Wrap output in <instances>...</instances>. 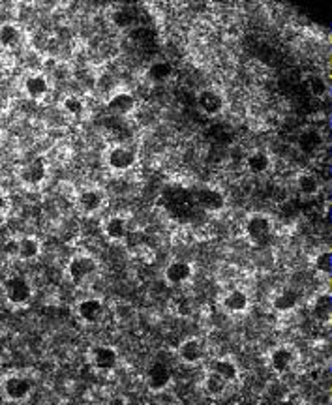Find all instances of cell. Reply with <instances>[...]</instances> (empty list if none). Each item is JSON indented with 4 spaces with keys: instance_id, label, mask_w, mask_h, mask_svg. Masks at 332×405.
I'll use <instances>...</instances> for the list:
<instances>
[{
    "instance_id": "1",
    "label": "cell",
    "mask_w": 332,
    "mask_h": 405,
    "mask_svg": "<svg viewBox=\"0 0 332 405\" xmlns=\"http://www.w3.org/2000/svg\"><path fill=\"white\" fill-rule=\"evenodd\" d=\"M34 383L32 379L21 374H8L0 379V392L4 396V400L11 404H21L31 398Z\"/></svg>"
},
{
    "instance_id": "2",
    "label": "cell",
    "mask_w": 332,
    "mask_h": 405,
    "mask_svg": "<svg viewBox=\"0 0 332 405\" xmlns=\"http://www.w3.org/2000/svg\"><path fill=\"white\" fill-rule=\"evenodd\" d=\"M98 269H100V263H98V259L94 255H90V253H75V255L70 257L66 272H68V278L75 285H83L89 279L94 278Z\"/></svg>"
},
{
    "instance_id": "3",
    "label": "cell",
    "mask_w": 332,
    "mask_h": 405,
    "mask_svg": "<svg viewBox=\"0 0 332 405\" xmlns=\"http://www.w3.org/2000/svg\"><path fill=\"white\" fill-rule=\"evenodd\" d=\"M4 252L8 257L19 259V261H32L40 257L42 253V243L32 235H25L19 238H10L4 244Z\"/></svg>"
},
{
    "instance_id": "4",
    "label": "cell",
    "mask_w": 332,
    "mask_h": 405,
    "mask_svg": "<svg viewBox=\"0 0 332 405\" xmlns=\"http://www.w3.org/2000/svg\"><path fill=\"white\" fill-rule=\"evenodd\" d=\"M275 233V221L269 214H252L244 223V235L252 244H265Z\"/></svg>"
},
{
    "instance_id": "5",
    "label": "cell",
    "mask_w": 332,
    "mask_h": 405,
    "mask_svg": "<svg viewBox=\"0 0 332 405\" xmlns=\"http://www.w3.org/2000/svg\"><path fill=\"white\" fill-rule=\"evenodd\" d=\"M48 162L43 158H32L28 160L27 163H23L19 171H17V179L19 182L28 188H38V186H42L48 179Z\"/></svg>"
},
{
    "instance_id": "6",
    "label": "cell",
    "mask_w": 332,
    "mask_h": 405,
    "mask_svg": "<svg viewBox=\"0 0 332 405\" xmlns=\"http://www.w3.org/2000/svg\"><path fill=\"white\" fill-rule=\"evenodd\" d=\"M32 284L23 276H11L4 282V296L11 306H25L32 299Z\"/></svg>"
},
{
    "instance_id": "7",
    "label": "cell",
    "mask_w": 332,
    "mask_h": 405,
    "mask_svg": "<svg viewBox=\"0 0 332 405\" xmlns=\"http://www.w3.org/2000/svg\"><path fill=\"white\" fill-rule=\"evenodd\" d=\"M135 162H138V156H135V152H133L132 148L124 147V145H113V147L107 148L106 152L107 167L116 171V173L130 171V169L135 165Z\"/></svg>"
},
{
    "instance_id": "8",
    "label": "cell",
    "mask_w": 332,
    "mask_h": 405,
    "mask_svg": "<svg viewBox=\"0 0 332 405\" xmlns=\"http://www.w3.org/2000/svg\"><path fill=\"white\" fill-rule=\"evenodd\" d=\"M87 357H89L90 366L96 372H104V374L113 372L118 364V353L109 345H94V348L89 349Z\"/></svg>"
},
{
    "instance_id": "9",
    "label": "cell",
    "mask_w": 332,
    "mask_h": 405,
    "mask_svg": "<svg viewBox=\"0 0 332 405\" xmlns=\"http://www.w3.org/2000/svg\"><path fill=\"white\" fill-rule=\"evenodd\" d=\"M297 362V351L291 345H276L269 351V366L276 375H285Z\"/></svg>"
},
{
    "instance_id": "10",
    "label": "cell",
    "mask_w": 332,
    "mask_h": 405,
    "mask_svg": "<svg viewBox=\"0 0 332 405\" xmlns=\"http://www.w3.org/2000/svg\"><path fill=\"white\" fill-rule=\"evenodd\" d=\"M194 203L206 212H220L226 206V197L220 189L201 186L194 192Z\"/></svg>"
},
{
    "instance_id": "11",
    "label": "cell",
    "mask_w": 332,
    "mask_h": 405,
    "mask_svg": "<svg viewBox=\"0 0 332 405\" xmlns=\"http://www.w3.org/2000/svg\"><path fill=\"white\" fill-rule=\"evenodd\" d=\"M171 381H173V374L164 362L150 364L147 374H145V383H147L148 390H153V392H164L171 384Z\"/></svg>"
},
{
    "instance_id": "12",
    "label": "cell",
    "mask_w": 332,
    "mask_h": 405,
    "mask_svg": "<svg viewBox=\"0 0 332 405\" xmlns=\"http://www.w3.org/2000/svg\"><path fill=\"white\" fill-rule=\"evenodd\" d=\"M177 355H179V358L184 364H190V366L199 364L206 355L205 343L201 342L199 338H186V340H182L179 343Z\"/></svg>"
},
{
    "instance_id": "13",
    "label": "cell",
    "mask_w": 332,
    "mask_h": 405,
    "mask_svg": "<svg viewBox=\"0 0 332 405\" xmlns=\"http://www.w3.org/2000/svg\"><path fill=\"white\" fill-rule=\"evenodd\" d=\"M135 107H138V98L128 90H115V92H111L109 100H107V109L113 115L126 116L133 113Z\"/></svg>"
},
{
    "instance_id": "14",
    "label": "cell",
    "mask_w": 332,
    "mask_h": 405,
    "mask_svg": "<svg viewBox=\"0 0 332 405\" xmlns=\"http://www.w3.org/2000/svg\"><path fill=\"white\" fill-rule=\"evenodd\" d=\"M75 311L79 316L81 321L89 323V325H96L98 321H101V317L106 314V306L100 299H83L77 302L75 306Z\"/></svg>"
},
{
    "instance_id": "15",
    "label": "cell",
    "mask_w": 332,
    "mask_h": 405,
    "mask_svg": "<svg viewBox=\"0 0 332 405\" xmlns=\"http://www.w3.org/2000/svg\"><path fill=\"white\" fill-rule=\"evenodd\" d=\"M25 94L34 101H42L51 92V81L45 74H31L23 83Z\"/></svg>"
},
{
    "instance_id": "16",
    "label": "cell",
    "mask_w": 332,
    "mask_h": 405,
    "mask_svg": "<svg viewBox=\"0 0 332 405\" xmlns=\"http://www.w3.org/2000/svg\"><path fill=\"white\" fill-rule=\"evenodd\" d=\"M221 310L229 314V316H240L244 311H248L250 308V296L244 293L243 289L227 291L226 295L220 300Z\"/></svg>"
},
{
    "instance_id": "17",
    "label": "cell",
    "mask_w": 332,
    "mask_h": 405,
    "mask_svg": "<svg viewBox=\"0 0 332 405\" xmlns=\"http://www.w3.org/2000/svg\"><path fill=\"white\" fill-rule=\"evenodd\" d=\"M194 276V267L188 261L177 259L165 267L164 278L169 285H184Z\"/></svg>"
},
{
    "instance_id": "18",
    "label": "cell",
    "mask_w": 332,
    "mask_h": 405,
    "mask_svg": "<svg viewBox=\"0 0 332 405\" xmlns=\"http://www.w3.org/2000/svg\"><path fill=\"white\" fill-rule=\"evenodd\" d=\"M104 203H106V197H104L100 189L89 188L79 192V195H77V209H79L83 214H87V216L98 214V212L101 211Z\"/></svg>"
},
{
    "instance_id": "19",
    "label": "cell",
    "mask_w": 332,
    "mask_h": 405,
    "mask_svg": "<svg viewBox=\"0 0 332 405\" xmlns=\"http://www.w3.org/2000/svg\"><path fill=\"white\" fill-rule=\"evenodd\" d=\"M197 106L201 107V111L205 115L216 116L226 107V100H223V96L216 89H205L197 94Z\"/></svg>"
},
{
    "instance_id": "20",
    "label": "cell",
    "mask_w": 332,
    "mask_h": 405,
    "mask_svg": "<svg viewBox=\"0 0 332 405\" xmlns=\"http://www.w3.org/2000/svg\"><path fill=\"white\" fill-rule=\"evenodd\" d=\"M101 233H104V237L109 238L111 243H121L122 238H126L128 235L126 218L118 216V214L107 216L101 221Z\"/></svg>"
},
{
    "instance_id": "21",
    "label": "cell",
    "mask_w": 332,
    "mask_h": 405,
    "mask_svg": "<svg viewBox=\"0 0 332 405\" xmlns=\"http://www.w3.org/2000/svg\"><path fill=\"white\" fill-rule=\"evenodd\" d=\"M23 42V30L16 23H4L0 25V48L16 49Z\"/></svg>"
},
{
    "instance_id": "22",
    "label": "cell",
    "mask_w": 332,
    "mask_h": 405,
    "mask_svg": "<svg viewBox=\"0 0 332 405\" xmlns=\"http://www.w3.org/2000/svg\"><path fill=\"white\" fill-rule=\"evenodd\" d=\"M227 384L229 383H227L226 379L211 368H209V372H206L205 377H203V390H205L209 396H212V398H218V396L223 394L227 390Z\"/></svg>"
},
{
    "instance_id": "23",
    "label": "cell",
    "mask_w": 332,
    "mask_h": 405,
    "mask_svg": "<svg viewBox=\"0 0 332 405\" xmlns=\"http://www.w3.org/2000/svg\"><path fill=\"white\" fill-rule=\"evenodd\" d=\"M211 370H214L216 374H220L227 383H233V381H237L238 379V366L235 364V360L229 357H220L216 358V360H212Z\"/></svg>"
},
{
    "instance_id": "24",
    "label": "cell",
    "mask_w": 332,
    "mask_h": 405,
    "mask_svg": "<svg viewBox=\"0 0 332 405\" xmlns=\"http://www.w3.org/2000/svg\"><path fill=\"white\" fill-rule=\"evenodd\" d=\"M297 304H299V295L291 289L282 291V293H278V295L275 296V300H272V306H275V310L278 311V314H289V311L295 310Z\"/></svg>"
},
{
    "instance_id": "25",
    "label": "cell",
    "mask_w": 332,
    "mask_h": 405,
    "mask_svg": "<svg viewBox=\"0 0 332 405\" xmlns=\"http://www.w3.org/2000/svg\"><path fill=\"white\" fill-rule=\"evenodd\" d=\"M246 167H248L250 173H265L270 167V156L267 152H263V150H253V152H250L246 156Z\"/></svg>"
},
{
    "instance_id": "26",
    "label": "cell",
    "mask_w": 332,
    "mask_h": 405,
    "mask_svg": "<svg viewBox=\"0 0 332 405\" xmlns=\"http://www.w3.org/2000/svg\"><path fill=\"white\" fill-rule=\"evenodd\" d=\"M311 314L316 317L317 321L328 323L332 317V299L328 293H323L316 299L314 302V308H311Z\"/></svg>"
},
{
    "instance_id": "27",
    "label": "cell",
    "mask_w": 332,
    "mask_h": 405,
    "mask_svg": "<svg viewBox=\"0 0 332 405\" xmlns=\"http://www.w3.org/2000/svg\"><path fill=\"white\" fill-rule=\"evenodd\" d=\"M171 75H173V66L169 62H164V60L150 64L147 70V77L153 83H165L167 79H171Z\"/></svg>"
},
{
    "instance_id": "28",
    "label": "cell",
    "mask_w": 332,
    "mask_h": 405,
    "mask_svg": "<svg viewBox=\"0 0 332 405\" xmlns=\"http://www.w3.org/2000/svg\"><path fill=\"white\" fill-rule=\"evenodd\" d=\"M297 188H299V192H301L302 195L311 197V195L319 194L321 182H319V179H317L314 173H301L297 177Z\"/></svg>"
},
{
    "instance_id": "29",
    "label": "cell",
    "mask_w": 332,
    "mask_h": 405,
    "mask_svg": "<svg viewBox=\"0 0 332 405\" xmlns=\"http://www.w3.org/2000/svg\"><path fill=\"white\" fill-rule=\"evenodd\" d=\"M62 109L66 111L70 116H81L84 113V109H87V106H84V100L81 96L68 94L64 96Z\"/></svg>"
},
{
    "instance_id": "30",
    "label": "cell",
    "mask_w": 332,
    "mask_h": 405,
    "mask_svg": "<svg viewBox=\"0 0 332 405\" xmlns=\"http://www.w3.org/2000/svg\"><path fill=\"white\" fill-rule=\"evenodd\" d=\"M308 89H310V94L314 98H323L328 92V83L321 75H311L308 79Z\"/></svg>"
},
{
    "instance_id": "31",
    "label": "cell",
    "mask_w": 332,
    "mask_h": 405,
    "mask_svg": "<svg viewBox=\"0 0 332 405\" xmlns=\"http://www.w3.org/2000/svg\"><path fill=\"white\" fill-rule=\"evenodd\" d=\"M314 267H316L317 272L325 274V276H328V274L332 272V253L328 252V250H325V252L317 253L316 261H314Z\"/></svg>"
},
{
    "instance_id": "32",
    "label": "cell",
    "mask_w": 332,
    "mask_h": 405,
    "mask_svg": "<svg viewBox=\"0 0 332 405\" xmlns=\"http://www.w3.org/2000/svg\"><path fill=\"white\" fill-rule=\"evenodd\" d=\"M113 23H115L118 28H126L133 23V17L126 8H122V10H116L115 13H113Z\"/></svg>"
},
{
    "instance_id": "33",
    "label": "cell",
    "mask_w": 332,
    "mask_h": 405,
    "mask_svg": "<svg viewBox=\"0 0 332 405\" xmlns=\"http://www.w3.org/2000/svg\"><path fill=\"white\" fill-rule=\"evenodd\" d=\"M175 311H177V316H180V317H190L192 314H194V302H192L190 299L182 296V299L177 300V304H175Z\"/></svg>"
},
{
    "instance_id": "34",
    "label": "cell",
    "mask_w": 332,
    "mask_h": 405,
    "mask_svg": "<svg viewBox=\"0 0 332 405\" xmlns=\"http://www.w3.org/2000/svg\"><path fill=\"white\" fill-rule=\"evenodd\" d=\"M319 135H317L316 132H310V133H302L301 135V148L302 150H314V148H317L319 147Z\"/></svg>"
},
{
    "instance_id": "35",
    "label": "cell",
    "mask_w": 332,
    "mask_h": 405,
    "mask_svg": "<svg viewBox=\"0 0 332 405\" xmlns=\"http://www.w3.org/2000/svg\"><path fill=\"white\" fill-rule=\"evenodd\" d=\"M10 206H11V201L8 197L4 189H0V218H4L8 212H10Z\"/></svg>"
}]
</instances>
